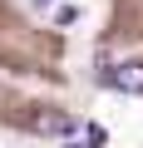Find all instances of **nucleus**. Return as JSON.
<instances>
[{"label":"nucleus","mask_w":143,"mask_h":148,"mask_svg":"<svg viewBox=\"0 0 143 148\" xmlns=\"http://www.w3.org/2000/svg\"><path fill=\"white\" fill-rule=\"evenodd\" d=\"M30 128H35V133H74L79 123L69 119L64 109H35V114H30Z\"/></svg>","instance_id":"f257e3e1"},{"label":"nucleus","mask_w":143,"mask_h":148,"mask_svg":"<svg viewBox=\"0 0 143 148\" xmlns=\"http://www.w3.org/2000/svg\"><path fill=\"white\" fill-rule=\"evenodd\" d=\"M109 84L123 94H143V64H114L109 69Z\"/></svg>","instance_id":"f03ea898"},{"label":"nucleus","mask_w":143,"mask_h":148,"mask_svg":"<svg viewBox=\"0 0 143 148\" xmlns=\"http://www.w3.org/2000/svg\"><path fill=\"white\" fill-rule=\"evenodd\" d=\"M74 20H79V5H59V10H54V25H59V30L74 25Z\"/></svg>","instance_id":"7ed1b4c3"},{"label":"nucleus","mask_w":143,"mask_h":148,"mask_svg":"<svg viewBox=\"0 0 143 148\" xmlns=\"http://www.w3.org/2000/svg\"><path fill=\"white\" fill-rule=\"evenodd\" d=\"M64 148H94V143H64Z\"/></svg>","instance_id":"20e7f679"},{"label":"nucleus","mask_w":143,"mask_h":148,"mask_svg":"<svg viewBox=\"0 0 143 148\" xmlns=\"http://www.w3.org/2000/svg\"><path fill=\"white\" fill-rule=\"evenodd\" d=\"M35 5H40V10H44V5H54V0H35Z\"/></svg>","instance_id":"39448f33"}]
</instances>
